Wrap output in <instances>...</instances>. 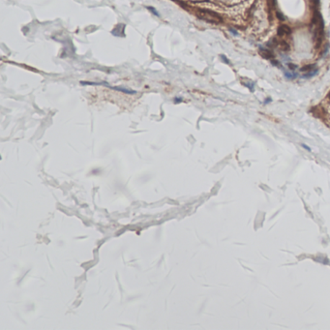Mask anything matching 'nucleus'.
Returning <instances> with one entry per match:
<instances>
[{"label": "nucleus", "instance_id": "f257e3e1", "mask_svg": "<svg viewBox=\"0 0 330 330\" xmlns=\"http://www.w3.org/2000/svg\"><path fill=\"white\" fill-rule=\"evenodd\" d=\"M200 18H202L203 19H206L208 22H220L222 20L220 16L217 15L216 13L207 11V10H202V11H200Z\"/></svg>", "mask_w": 330, "mask_h": 330}, {"label": "nucleus", "instance_id": "f03ea898", "mask_svg": "<svg viewBox=\"0 0 330 330\" xmlns=\"http://www.w3.org/2000/svg\"><path fill=\"white\" fill-rule=\"evenodd\" d=\"M259 54L262 55L263 58L271 59L273 57V53L268 50V48H259Z\"/></svg>", "mask_w": 330, "mask_h": 330}, {"label": "nucleus", "instance_id": "7ed1b4c3", "mask_svg": "<svg viewBox=\"0 0 330 330\" xmlns=\"http://www.w3.org/2000/svg\"><path fill=\"white\" fill-rule=\"evenodd\" d=\"M104 84H106L107 87L112 88V89H114V90H118V91H121V92H125L127 93V94H135V93H137L136 91H134V90H129V89H126V88H121V87H114V86H110L109 84H107L106 82H104Z\"/></svg>", "mask_w": 330, "mask_h": 330}, {"label": "nucleus", "instance_id": "20e7f679", "mask_svg": "<svg viewBox=\"0 0 330 330\" xmlns=\"http://www.w3.org/2000/svg\"><path fill=\"white\" fill-rule=\"evenodd\" d=\"M290 29L287 25L280 26L279 29H278V34H279L280 36L287 35V34H290Z\"/></svg>", "mask_w": 330, "mask_h": 330}, {"label": "nucleus", "instance_id": "39448f33", "mask_svg": "<svg viewBox=\"0 0 330 330\" xmlns=\"http://www.w3.org/2000/svg\"><path fill=\"white\" fill-rule=\"evenodd\" d=\"M315 68H316V65L315 64H310V65L304 66L303 68H301V71L302 72H305V73H310L312 71H314Z\"/></svg>", "mask_w": 330, "mask_h": 330}, {"label": "nucleus", "instance_id": "423d86ee", "mask_svg": "<svg viewBox=\"0 0 330 330\" xmlns=\"http://www.w3.org/2000/svg\"><path fill=\"white\" fill-rule=\"evenodd\" d=\"M285 75H286V77L287 78V79H294L295 77H296V76H295L294 74H293V73H289V72H286L285 73Z\"/></svg>", "mask_w": 330, "mask_h": 330}, {"label": "nucleus", "instance_id": "0eeeda50", "mask_svg": "<svg viewBox=\"0 0 330 330\" xmlns=\"http://www.w3.org/2000/svg\"><path fill=\"white\" fill-rule=\"evenodd\" d=\"M147 9L149 10V11H151L152 12V14H154L155 16H157V17H160V15H159V13L156 11V10L153 8V7H147Z\"/></svg>", "mask_w": 330, "mask_h": 330}, {"label": "nucleus", "instance_id": "6e6552de", "mask_svg": "<svg viewBox=\"0 0 330 330\" xmlns=\"http://www.w3.org/2000/svg\"><path fill=\"white\" fill-rule=\"evenodd\" d=\"M289 67H290V69H291V70H294V69L297 68V66L293 65V64H289Z\"/></svg>", "mask_w": 330, "mask_h": 330}]
</instances>
